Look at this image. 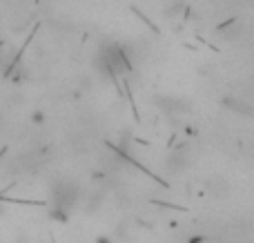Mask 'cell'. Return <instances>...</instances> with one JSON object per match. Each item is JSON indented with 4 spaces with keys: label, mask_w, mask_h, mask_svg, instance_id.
Segmentation results:
<instances>
[{
    "label": "cell",
    "mask_w": 254,
    "mask_h": 243,
    "mask_svg": "<svg viewBox=\"0 0 254 243\" xmlns=\"http://www.w3.org/2000/svg\"><path fill=\"white\" fill-rule=\"evenodd\" d=\"M96 243H110V241H107V239H103V237H101V239H98Z\"/></svg>",
    "instance_id": "cell-1"
}]
</instances>
